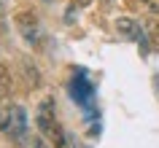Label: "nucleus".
<instances>
[{
  "label": "nucleus",
  "mask_w": 159,
  "mask_h": 148,
  "mask_svg": "<svg viewBox=\"0 0 159 148\" xmlns=\"http://www.w3.org/2000/svg\"><path fill=\"white\" fill-rule=\"evenodd\" d=\"M8 124V108H0V129H6Z\"/></svg>",
  "instance_id": "423d86ee"
},
{
  "label": "nucleus",
  "mask_w": 159,
  "mask_h": 148,
  "mask_svg": "<svg viewBox=\"0 0 159 148\" xmlns=\"http://www.w3.org/2000/svg\"><path fill=\"white\" fill-rule=\"evenodd\" d=\"M146 3H148V6H154V8L159 11V0H146Z\"/></svg>",
  "instance_id": "6e6552de"
},
{
  "label": "nucleus",
  "mask_w": 159,
  "mask_h": 148,
  "mask_svg": "<svg viewBox=\"0 0 159 148\" xmlns=\"http://www.w3.org/2000/svg\"><path fill=\"white\" fill-rule=\"evenodd\" d=\"M154 83H157V89H159V75H157V78H154Z\"/></svg>",
  "instance_id": "9d476101"
},
{
  "label": "nucleus",
  "mask_w": 159,
  "mask_h": 148,
  "mask_svg": "<svg viewBox=\"0 0 159 148\" xmlns=\"http://www.w3.org/2000/svg\"><path fill=\"white\" fill-rule=\"evenodd\" d=\"M38 129L46 135V137H51L57 146H62V135H59V127L57 121H54V100L46 97L38 105Z\"/></svg>",
  "instance_id": "f257e3e1"
},
{
  "label": "nucleus",
  "mask_w": 159,
  "mask_h": 148,
  "mask_svg": "<svg viewBox=\"0 0 159 148\" xmlns=\"http://www.w3.org/2000/svg\"><path fill=\"white\" fill-rule=\"evenodd\" d=\"M8 94H11V75H8V70H6V65L0 62V100L8 97Z\"/></svg>",
  "instance_id": "39448f33"
},
{
  "label": "nucleus",
  "mask_w": 159,
  "mask_h": 148,
  "mask_svg": "<svg viewBox=\"0 0 159 148\" xmlns=\"http://www.w3.org/2000/svg\"><path fill=\"white\" fill-rule=\"evenodd\" d=\"M3 132L14 143H25L27 140V113L22 105H8V124H6Z\"/></svg>",
  "instance_id": "f03ea898"
},
{
  "label": "nucleus",
  "mask_w": 159,
  "mask_h": 148,
  "mask_svg": "<svg viewBox=\"0 0 159 148\" xmlns=\"http://www.w3.org/2000/svg\"><path fill=\"white\" fill-rule=\"evenodd\" d=\"M33 148H46V143H43V137H35V140H33Z\"/></svg>",
  "instance_id": "0eeeda50"
},
{
  "label": "nucleus",
  "mask_w": 159,
  "mask_h": 148,
  "mask_svg": "<svg viewBox=\"0 0 159 148\" xmlns=\"http://www.w3.org/2000/svg\"><path fill=\"white\" fill-rule=\"evenodd\" d=\"M16 30L22 33V38L27 43H38V38H41V27H38V19H35L33 11L16 14Z\"/></svg>",
  "instance_id": "7ed1b4c3"
},
{
  "label": "nucleus",
  "mask_w": 159,
  "mask_h": 148,
  "mask_svg": "<svg viewBox=\"0 0 159 148\" xmlns=\"http://www.w3.org/2000/svg\"><path fill=\"white\" fill-rule=\"evenodd\" d=\"M92 0H75V6H89Z\"/></svg>",
  "instance_id": "1a4fd4ad"
},
{
  "label": "nucleus",
  "mask_w": 159,
  "mask_h": 148,
  "mask_svg": "<svg viewBox=\"0 0 159 148\" xmlns=\"http://www.w3.org/2000/svg\"><path fill=\"white\" fill-rule=\"evenodd\" d=\"M116 30L121 38H127V41H140V27H138V22H132V19H119L116 22Z\"/></svg>",
  "instance_id": "20e7f679"
}]
</instances>
